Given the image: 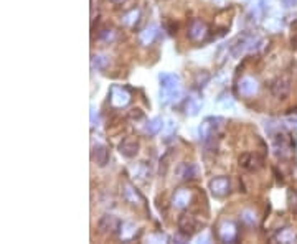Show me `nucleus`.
Listing matches in <instances>:
<instances>
[{
    "instance_id": "nucleus-1",
    "label": "nucleus",
    "mask_w": 297,
    "mask_h": 244,
    "mask_svg": "<svg viewBox=\"0 0 297 244\" xmlns=\"http://www.w3.org/2000/svg\"><path fill=\"white\" fill-rule=\"evenodd\" d=\"M160 81V99L164 102H175L182 97V86L180 78L174 73H162L159 76Z\"/></svg>"
},
{
    "instance_id": "nucleus-2",
    "label": "nucleus",
    "mask_w": 297,
    "mask_h": 244,
    "mask_svg": "<svg viewBox=\"0 0 297 244\" xmlns=\"http://www.w3.org/2000/svg\"><path fill=\"white\" fill-rule=\"evenodd\" d=\"M271 140H273V147H274V152H276V155L279 159H288V157L293 155V140L286 132L283 131H276L273 132L271 131Z\"/></svg>"
},
{
    "instance_id": "nucleus-3",
    "label": "nucleus",
    "mask_w": 297,
    "mask_h": 244,
    "mask_svg": "<svg viewBox=\"0 0 297 244\" xmlns=\"http://www.w3.org/2000/svg\"><path fill=\"white\" fill-rule=\"evenodd\" d=\"M223 124H225L223 117H207L198 127L200 139H202L205 144H208L210 140L215 139V135H217L220 129L223 127Z\"/></svg>"
},
{
    "instance_id": "nucleus-4",
    "label": "nucleus",
    "mask_w": 297,
    "mask_h": 244,
    "mask_svg": "<svg viewBox=\"0 0 297 244\" xmlns=\"http://www.w3.org/2000/svg\"><path fill=\"white\" fill-rule=\"evenodd\" d=\"M109 102L112 107H116V109H122V107L129 106V102H131L132 96L129 93L127 88H124V86H119V84H112L111 89H109Z\"/></svg>"
},
{
    "instance_id": "nucleus-5",
    "label": "nucleus",
    "mask_w": 297,
    "mask_h": 244,
    "mask_svg": "<svg viewBox=\"0 0 297 244\" xmlns=\"http://www.w3.org/2000/svg\"><path fill=\"white\" fill-rule=\"evenodd\" d=\"M178 231L185 238H192L195 235L198 231V221L195 220V216L188 213L180 215V218H178Z\"/></svg>"
},
{
    "instance_id": "nucleus-6",
    "label": "nucleus",
    "mask_w": 297,
    "mask_h": 244,
    "mask_svg": "<svg viewBox=\"0 0 297 244\" xmlns=\"http://www.w3.org/2000/svg\"><path fill=\"white\" fill-rule=\"evenodd\" d=\"M218 238L223 243H235L238 240V226L235 221L225 220L218 226Z\"/></svg>"
},
{
    "instance_id": "nucleus-7",
    "label": "nucleus",
    "mask_w": 297,
    "mask_h": 244,
    "mask_svg": "<svg viewBox=\"0 0 297 244\" xmlns=\"http://www.w3.org/2000/svg\"><path fill=\"white\" fill-rule=\"evenodd\" d=\"M208 188L215 198H223L230 193L231 183L226 177H217V178H213V180H210Z\"/></svg>"
},
{
    "instance_id": "nucleus-8",
    "label": "nucleus",
    "mask_w": 297,
    "mask_h": 244,
    "mask_svg": "<svg viewBox=\"0 0 297 244\" xmlns=\"http://www.w3.org/2000/svg\"><path fill=\"white\" fill-rule=\"evenodd\" d=\"M271 93L274 97H278V99L284 101L288 99V96L291 93V81L288 78H276L271 83Z\"/></svg>"
},
{
    "instance_id": "nucleus-9",
    "label": "nucleus",
    "mask_w": 297,
    "mask_h": 244,
    "mask_svg": "<svg viewBox=\"0 0 297 244\" xmlns=\"http://www.w3.org/2000/svg\"><path fill=\"white\" fill-rule=\"evenodd\" d=\"M122 198L124 202L129 203L131 207H140L144 203L142 195L139 193V190L136 187H132L131 183H122Z\"/></svg>"
},
{
    "instance_id": "nucleus-10",
    "label": "nucleus",
    "mask_w": 297,
    "mask_h": 244,
    "mask_svg": "<svg viewBox=\"0 0 297 244\" xmlns=\"http://www.w3.org/2000/svg\"><path fill=\"white\" fill-rule=\"evenodd\" d=\"M139 149H140V142L137 137H126L119 144V152H121V155H124L126 159L136 157L139 154Z\"/></svg>"
},
{
    "instance_id": "nucleus-11",
    "label": "nucleus",
    "mask_w": 297,
    "mask_h": 244,
    "mask_svg": "<svg viewBox=\"0 0 297 244\" xmlns=\"http://www.w3.org/2000/svg\"><path fill=\"white\" fill-rule=\"evenodd\" d=\"M208 35V26L202 20H193L188 28V36L193 41H203Z\"/></svg>"
},
{
    "instance_id": "nucleus-12",
    "label": "nucleus",
    "mask_w": 297,
    "mask_h": 244,
    "mask_svg": "<svg viewBox=\"0 0 297 244\" xmlns=\"http://www.w3.org/2000/svg\"><path fill=\"white\" fill-rule=\"evenodd\" d=\"M119 226H121V221L112 215H104L98 223V228L102 235H112V233H117Z\"/></svg>"
},
{
    "instance_id": "nucleus-13",
    "label": "nucleus",
    "mask_w": 297,
    "mask_h": 244,
    "mask_svg": "<svg viewBox=\"0 0 297 244\" xmlns=\"http://www.w3.org/2000/svg\"><path fill=\"white\" fill-rule=\"evenodd\" d=\"M238 91H240V94L243 96H255L258 91H259V83L251 78V76H246V78H243L240 83H238Z\"/></svg>"
},
{
    "instance_id": "nucleus-14",
    "label": "nucleus",
    "mask_w": 297,
    "mask_h": 244,
    "mask_svg": "<svg viewBox=\"0 0 297 244\" xmlns=\"http://www.w3.org/2000/svg\"><path fill=\"white\" fill-rule=\"evenodd\" d=\"M190 202H192V192L187 188H178L174 193V197H172V205L178 210L187 208Z\"/></svg>"
},
{
    "instance_id": "nucleus-15",
    "label": "nucleus",
    "mask_w": 297,
    "mask_h": 244,
    "mask_svg": "<svg viewBox=\"0 0 297 244\" xmlns=\"http://www.w3.org/2000/svg\"><path fill=\"white\" fill-rule=\"evenodd\" d=\"M175 172L180 180H193V178H197V167L193 164H188V162H182Z\"/></svg>"
},
{
    "instance_id": "nucleus-16",
    "label": "nucleus",
    "mask_w": 297,
    "mask_h": 244,
    "mask_svg": "<svg viewBox=\"0 0 297 244\" xmlns=\"http://www.w3.org/2000/svg\"><path fill=\"white\" fill-rule=\"evenodd\" d=\"M137 230H139V228L134 223H129V221H126V223H121V226H119V231H117L119 240H121V241H132L134 238H136V235H137Z\"/></svg>"
},
{
    "instance_id": "nucleus-17",
    "label": "nucleus",
    "mask_w": 297,
    "mask_h": 244,
    "mask_svg": "<svg viewBox=\"0 0 297 244\" xmlns=\"http://www.w3.org/2000/svg\"><path fill=\"white\" fill-rule=\"evenodd\" d=\"M157 35H159V26L157 25H150V26H147V28H144L142 31H140L139 41L142 43L144 46H149V45H152V43L155 41Z\"/></svg>"
},
{
    "instance_id": "nucleus-18",
    "label": "nucleus",
    "mask_w": 297,
    "mask_h": 244,
    "mask_svg": "<svg viewBox=\"0 0 297 244\" xmlns=\"http://www.w3.org/2000/svg\"><path fill=\"white\" fill-rule=\"evenodd\" d=\"M93 159L96 160V164L99 167H104L107 162H109V150H107L106 145L102 144H96L93 147Z\"/></svg>"
},
{
    "instance_id": "nucleus-19",
    "label": "nucleus",
    "mask_w": 297,
    "mask_h": 244,
    "mask_svg": "<svg viewBox=\"0 0 297 244\" xmlns=\"http://www.w3.org/2000/svg\"><path fill=\"white\" fill-rule=\"evenodd\" d=\"M240 165L245 167L246 170L255 172L261 167V160H259L255 154H245L243 157H240Z\"/></svg>"
},
{
    "instance_id": "nucleus-20",
    "label": "nucleus",
    "mask_w": 297,
    "mask_h": 244,
    "mask_svg": "<svg viewBox=\"0 0 297 244\" xmlns=\"http://www.w3.org/2000/svg\"><path fill=\"white\" fill-rule=\"evenodd\" d=\"M132 173H134V177H137L139 180H142V182L150 180V169L144 164V162L134 165L132 167Z\"/></svg>"
},
{
    "instance_id": "nucleus-21",
    "label": "nucleus",
    "mask_w": 297,
    "mask_h": 244,
    "mask_svg": "<svg viewBox=\"0 0 297 244\" xmlns=\"http://www.w3.org/2000/svg\"><path fill=\"white\" fill-rule=\"evenodd\" d=\"M276 241L279 243H296L297 241V235L294 230H291V228H284V230H281L278 235H276Z\"/></svg>"
},
{
    "instance_id": "nucleus-22",
    "label": "nucleus",
    "mask_w": 297,
    "mask_h": 244,
    "mask_svg": "<svg viewBox=\"0 0 297 244\" xmlns=\"http://www.w3.org/2000/svg\"><path fill=\"white\" fill-rule=\"evenodd\" d=\"M162 127H164V122H162V119L160 117H154L152 121H149L144 126V132L149 134V135H155V134L160 132Z\"/></svg>"
},
{
    "instance_id": "nucleus-23",
    "label": "nucleus",
    "mask_w": 297,
    "mask_h": 244,
    "mask_svg": "<svg viewBox=\"0 0 297 244\" xmlns=\"http://www.w3.org/2000/svg\"><path fill=\"white\" fill-rule=\"evenodd\" d=\"M107 66H109V58L106 55H93V58H91V68L93 69L102 71V69H106Z\"/></svg>"
},
{
    "instance_id": "nucleus-24",
    "label": "nucleus",
    "mask_w": 297,
    "mask_h": 244,
    "mask_svg": "<svg viewBox=\"0 0 297 244\" xmlns=\"http://www.w3.org/2000/svg\"><path fill=\"white\" fill-rule=\"evenodd\" d=\"M139 18H140V10L139 8H132L131 12H127L122 17V23L126 26H134L139 21Z\"/></svg>"
},
{
    "instance_id": "nucleus-25",
    "label": "nucleus",
    "mask_w": 297,
    "mask_h": 244,
    "mask_svg": "<svg viewBox=\"0 0 297 244\" xmlns=\"http://www.w3.org/2000/svg\"><path fill=\"white\" fill-rule=\"evenodd\" d=\"M241 221L245 223L246 226H250V228H253V226H256L258 225V216H256V213L253 210H245L241 213Z\"/></svg>"
},
{
    "instance_id": "nucleus-26",
    "label": "nucleus",
    "mask_w": 297,
    "mask_h": 244,
    "mask_svg": "<svg viewBox=\"0 0 297 244\" xmlns=\"http://www.w3.org/2000/svg\"><path fill=\"white\" fill-rule=\"evenodd\" d=\"M198 109H200L198 102L195 99H192V97H188V99L185 101V112L190 114V116H195V114L198 112Z\"/></svg>"
},
{
    "instance_id": "nucleus-27",
    "label": "nucleus",
    "mask_w": 297,
    "mask_h": 244,
    "mask_svg": "<svg viewBox=\"0 0 297 244\" xmlns=\"http://www.w3.org/2000/svg\"><path fill=\"white\" fill-rule=\"evenodd\" d=\"M169 241V236L164 235V233H152V235L147 236V243H167Z\"/></svg>"
},
{
    "instance_id": "nucleus-28",
    "label": "nucleus",
    "mask_w": 297,
    "mask_h": 244,
    "mask_svg": "<svg viewBox=\"0 0 297 244\" xmlns=\"http://www.w3.org/2000/svg\"><path fill=\"white\" fill-rule=\"evenodd\" d=\"M129 117H131L132 121H142V119H144V112L140 111V109H132L131 112H129Z\"/></svg>"
},
{
    "instance_id": "nucleus-29",
    "label": "nucleus",
    "mask_w": 297,
    "mask_h": 244,
    "mask_svg": "<svg viewBox=\"0 0 297 244\" xmlns=\"http://www.w3.org/2000/svg\"><path fill=\"white\" fill-rule=\"evenodd\" d=\"M91 126H98V111L94 107H91Z\"/></svg>"
},
{
    "instance_id": "nucleus-30",
    "label": "nucleus",
    "mask_w": 297,
    "mask_h": 244,
    "mask_svg": "<svg viewBox=\"0 0 297 244\" xmlns=\"http://www.w3.org/2000/svg\"><path fill=\"white\" fill-rule=\"evenodd\" d=\"M288 121L289 122H297V109H291V112H288Z\"/></svg>"
},
{
    "instance_id": "nucleus-31",
    "label": "nucleus",
    "mask_w": 297,
    "mask_h": 244,
    "mask_svg": "<svg viewBox=\"0 0 297 244\" xmlns=\"http://www.w3.org/2000/svg\"><path fill=\"white\" fill-rule=\"evenodd\" d=\"M112 3H116V5H121V3H124L126 0H111Z\"/></svg>"
}]
</instances>
